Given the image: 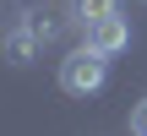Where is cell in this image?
Here are the masks:
<instances>
[{"label":"cell","mask_w":147,"mask_h":136,"mask_svg":"<svg viewBox=\"0 0 147 136\" xmlns=\"http://www.w3.org/2000/svg\"><path fill=\"white\" fill-rule=\"evenodd\" d=\"M131 136H147V98L131 104Z\"/></svg>","instance_id":"obj_5"},{"label":"cell","mask_w":147,"mask_h":136,"mask_svg":"<svg viewBox=\"0 0 147 136\" xmlns=\"http://www.w3.org/2000/svg\"><path fill=\"white\" fill-rule=\"evenodd\" d=\"M104 82H109V60H104V55H93L87 44H82V49H71V55L60 60V87H65L71 98H93Z\"/></svg>","instance_id":"obj_1"},{"label":"cell","mask_w":147,"mask_h":136,"mask_svg":"<svg viewBox=\"0 0 147 136\" xmlns=\"http://www.w3.org/2000/svg\"><path fill=\"white\" fill-rule=\"evenodd\" d=\"M82 44H87L93 55L115 60V55H125V49H131V22H125V16H104V22L82 27Z\"/></svg>","instance_id":"obj_2"},{"label":"cell","mask_w":147,"mask_h":136,"mask_svg":"<svg viewBox=\"0 0 147 136\" xmlns=\"http://www.w3.org/2000/svg\"><path fill=\"white\" fill-rule=\"evenodd\" d=\"M33 49H38V33H33L27 22H16V27L5 33V55H11V65H27V60H33Z\"/></svg>","instance_id":"obj_3"},{"label":"cell","mask_w":147,"mask_h":136,"mask_svg":"<svg viewBox=\"0 0 147 136\" xmlns=\"http://www.w3.org/2000/svg\"><path fill=\"white\" fill-rule=\"evenodd\" d=\"M71 16H76L82 27H93V22H104V16H120V0H71Z\"/></svg>","instance_id":"obj_4"}]
</instances>
